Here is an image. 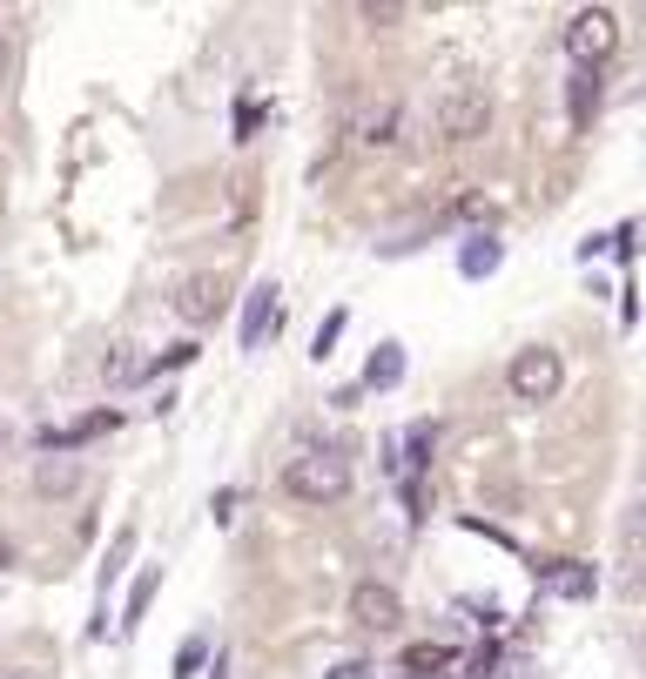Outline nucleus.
I'll list each match as a JSON object with an SVG mask.
<instances>
[{
	"instance_id": "29",
	"label": "nucleus",
	"mask_w": 646,
	"mask_h": 679,
	"mask_svg": "<svg viewBox=\"0 0 646 679\" xmlns=\"http://www.w3.org/2000/svg\"><path fill=\"white\" fill-rule=\"evenodd\" d=\"M209 679H229V672H222V652H216V666H209Z\"/></svg>"
},
{
	"instance_id": "5",
	"label": "nucleus",
	"mask_w": 646,
	"mask_h": 679,
	"mask_svg": "<svg viewBox=\"0 0 646 679\" xmlns=\"http://www.w3.org/2000/svg\"><path fill=\"white\" fill-rule=\"evenodd\" d=\"M613 48H619V21H613V8H586V14H573V28H565V54H573L580 67H600Z\"/></svg>"
},
{
	"instance_id": "16",
	"label": "nucleus",
	"mask_w": 646,
	"mask_h": 679,
	"mask_svg": "<svg viewBox=\"0 0 646 679\" xmlns=\"http://www.w3.org/2000/svg\"><path fill=\"white\" fill-rule=\"evenodd\" d=\"M600 115V67H580L573 74V128H586Z\"/></svg>"
},
{
	"instance_id": "9",
	"label": "nucleus",
	"mask_w": 646,
	"mask_h": 679,
	"mask_svg": "<svg viewBox=\"0 0 646 679\" xmlns=\"http://www.w3.org/2000/svg\"><path fill=\"white\" fill-rule=\"evenodd\" d=\"M277 283H257L250 303H242V351H263V336H277Z\"/></svg>"
},
{
	"instance_id": "4",
	"label": "nucleus",
	"mask_w": 646,
	"mask_h": 679,
	"mask_svg": "<svg viewBox=\"0 0 646 679\" xmlns=\"http://www.w3.org/2000/svg\"><path fill=\"white\" fill-rule=\"evenodd\" d=\"M438 438H445V424H438V417H411V424H404V431L390 438V471L404 478V491H411V484H418V471L431 464Z\"/></svg>"
},
{
	"instance_id": "25",
	"label": "nucleus",
	"mask_w": 646,
	"mask_h": 679,
	"mask_svg": "<svg viewBox=\"0 0 646 679\" xmlns=\"http://www.w3.org/2000/svg\"><path fill=\"white\" fill-rule=\"evenodd\" d=\"M236 504H242V491H236V484L209 498V512H216V525H229V519H236Z\"/></svg>"
},
{
	"instance_id": "23",
	"label": "nucleus",
	"mask_w": 646,
	"mask_h": 679,
	"mask_svg": "<svg viewBox=\"0 0 646 679\" xmlns=\"http://www.w3.org/2000/svg\"><path fill=\"white\" fill-rule=\"evenodd\" d=\"M102 377H108V384H135V377H142V364H135L128 351H108V364H102Z\"/></svg>"
},
{
	"instance_id": "14",
	"label": "nucleus",
	"mask_w": 646,
	"mask_h": 679,
	"mask_svg": "<svg viewBox=\"0 0 646 679\" xmlns=\"http://www.w3.org/2000/svg\"><path fill=\"white\" fill-rule=\"evenodd\" d=\"M128 558H135V525H122V532L108 539V558H102V606H108V592H115V578L128 572Z\"/></svg>"
},
{
	"instance_id": "18",
	"label": "nucleus",
	"mask_w": 646,
	"mask_h": 679,
	"mask_svg": "<svg viewBox=\"0 0 646 679\" xmlns=\"http://www.w3.org/2000/svg\"><path fill=\"white\" fill-rule=\"evenodd\" d=\"M344 330H351V310H331V316L316 323V336H310V357H316V364H331V357H337V336H344Z\"/></svg>"
},
{
	"instance_id": "13",
	"label": "nucleus",
	"mask_w": 646,
	"mask_h": 679,
	"mask_svg": "<svg viewBox=\"0 0 646 679\" xmlns=\"http://www.w3.org/2000/svg\"><path fill=\"white\" fill-rule=\"evenodd\" d=\"M397 115H404L397 102H377V108H364V122H357V142H364V148H390V142H397Z\"/></svg>"
},
{
	"instance_id": "2",
	"label": "nucleus",
	"mask_w": 646,
	"mask_h": 679,
	"mask_svg": "<svg viewBox=\"0 0 646 679\" xmlns=\"http://www.w3.org/2000/svg\"><path fill=\"white\" fill-rule=\"evenodd\" d=\"M431 122H438L445 142H478L485 128H492V95H485L478 81H451V88L438 95V108H431Z\"/></svg>"
},
{
	"instance_id": "11",
	"label": "nucleus",
	"mask_w": 646,
	"mask_h": 679,
	"mask_svg": "<svg viewBox=\"0 0 646 679\" xmlns=\"http://www.w3.org/2000/svg\"><path fill=\"white\" fill-rule=\"evenodd\" d=\"M216 310H222V276H189L183 290H176V316L183 323H216Z\"/></svg>"
},
{
	"instance_id": "6",
	"label": "nucleus",
	"mask_w": 646,
	"mask_h": 679,
	"mask_svg": "<svg viewBox=\"0 0 646 679\" xmlns=\"http://www.w3.org/2000/svg\"><path fill=\"white\" fill-rule=\"evenodd\" d=\"M532 578L545 599H593L600 592V565H586V558H545V565H532Z\"/></svg>"
},
{
	"instance_id": "10",
	"label": "nucleus",
	"mask_w": 646,
	"mask_h": 679,
	"mask_svg": "<svg viewBox=\"0 0 646 679\" xmlns=\"http://www.w3.org/2000/svg\"><path fill=\"white\" fill-rule=\"evenodd\" d=\"M404 370H411V357H404V344H397V336H384V344L371 351V364H364V384H357V390L384 397V390H397V384H404Z\"/></svg>"
},
{
	"instance_id": "20",
	"label": "nucleus",
	"mask_w": 646,
	"mask_h": 679,
	"mask_svg": "<svg viewBox=\"0 0 646 679\" xmlns=\"http://www.w3.org/2000/svg\"><path fill=\"white\" fill-rule=\"evenodd\" d=\"M438 666H451V646H411L404 652V672H418V679H431Z\"/></svg>"
},
{
	"instance_id": "21",
	"label": "nucleus",
	"mask_w": 646,
	"mask_h": 679,
	"mask_svg": "<svg viewBox=\"0 0 646 679\" xmlns=\"http://www.w3.org/2000/svg\"><path fill=\"white\" fill-rule=\"evenodd\" d=\"M202 659H209V639H202V633H189V639H183V652H176V679H196V672H202Z\"/></svg>"
},
{
	"instance_id": "12",
	"label": "nucleus",
	"mask_w": 646,
	"mask_h": 679,
	"mask_svg": "<svg viewBox=\"0 0 646 679\" xmlns=\"http://www.w3.org/2000/svg\"><path fill=\"white\" fill-rule=\"evenodd\" d=\"M499 263H506V242H499V236H465V242H458V276H465V283L499 276Z\"/></svg>"
},
{
	"instance_id": "27",
	"label": "nucleus",
	"mask_w": 646,
	"mask_h": 679,
	"mask_svg": "<svg viewBox=\"0 0 646 679\" xmlns=\"http://www.w3.org/2000/svg\"><path fill=\"white\" fill-rule=\"evenodd\" d=\"M331 679H371V666H337Z\"/></svg>"
},
{
	"instance_id": "24",
	"label": "nucleus",
	"mask_w": 646,
	"mask_h": 679,
	"mask_svg": "<svg viewBox=\"0 0 646 679\" xmlns=\"http://www.w3.org/2000/svg\"><path fill=\"white\" fill-rule=\"evenodd\" d=\"M492 666H499V646H478V652L465 659V672H471V679H492Z\"/></svg>"
},
{
	"instance_id": "28",
	"label": "nucleus",
	"mask_w": 646,
	"mask_h": 679,
	"mask_svg": "<svg viewBox=\"0 0 646 679\" xmlns=\"http://www.w3.org/2000/svg\"><path fill=\"white\" fill-rule=\"evenodd\" d=\"M14 565V539H0V572H8Z\"/></svg>"
},
{
	"instance_id": "17",
	"label": "nucleus",
	"mask_w": 646,
	"mask_h": 679,
	"mask_svg": "<svg viewBox=\"0 0 646 679\" xmlns=\"http://www.w3.org/2000/svg\"><path fill=\"white\" fill-rule=\"evenodd\" d=\"M155 585H162V565H148L135 585H128V619H122V639H135V626H142V613H148V599H155Z\"/></svg>"
},
{
	"instance_id": "1",
	"label": "nucleus",
	"mask_w": 646,
	"mask_h": 679,
	"mask_svg": "<svg viewBox=\"0 0 646 679\" xmlns=\"http://www.w3.org/2000/svg\"><path fill=\"white\" fill-rule=\"evenodd\" d=\"M283 491L296 504H337L351 491V458L344 451H303L283 464Z\"/></svg>"
},
{
	"instance_id": "3",
	"label": "nucleus",
	"mask_w": 646,
	"mask_h": 679,
	"mask_svg": "<svg viewBox=\"0 0 646 679\" xmlns=\"http://www.w3.org/2000/svg\"><path fill=\"white\" fill-rule=\"evenodd\" d=\"M559 384H565V364H559V351H552V344L519 351V357H512V370H506V390H512L519 404H552V397H559Z\"/></svg>"
},
{
	"instance_id": "7",
	"label": "nucleus",
	"mask_w": 646,
	"mask_h": 679,
	"mask_svg": "<svg viewBox=\"0 0 646 679\" xmlns=\"http://www.w3.org/2000/svg\"><path fill=\"white\" fill-rule=\"evenodd\" d=\"M351 619H357L364 633H397V626H404V599H397L384 578H364V585L351 592Z\"/></svg>"
},
{
	"instance_id": "8",
	"label": "nucleus",
	"mask_w": 646,
	"mask_h": 679,
	"mask_svg": "<svg viewBox=\"0 0 646 679\" xmlns=\"http://www.w3.org/2000/svg\"><path fill=\"white\" fill-rule=\"evenodd\" d=\"M122 424V410H88V417H74V424H61V431H41V451L48 458H67V451H81V445H95V438H108Z\"/></svg>"
},
{
	"instance_id": "26",
	"label": "nucleus",
	"mask_w": 646,
	"mask_h": 679,
	"mask_svg": "<svg viewBox=\"0 0 646 679\" xmlns=\"http://www.w3.org/2000/svg\"><path fill=\"white\" fill-rule=\"evenodd\" d=\"M0 679H48L41 666H0Z\"/></svg>"
},
{
	"instance_id": "15",
	"label": "nucleus",
	"mask_w": 646,
	"mask_h": 679,
	"mask_svg": "<svg viewBox=\"0 0 646 679\" xmlns=\"http://www.w3.org/2000/svg\"><path fill=\"white\" fill-rule=\"evenodd\" d=\"M74 484H81V464H74V458H41V471H34V491H41V498L74 491Z\"/></svg>"
},
{
	"instance_id": "19",
	"label": "nucleus",
	"mask_w": 646,
	"mask_h": 679,
	"mask_svg": "<svg viewBox=\"0 0 646 679\" xmlns=\"http://www.w3.org/2000/svg\"><path fill=\"white\" fill-rule=\"evenodd\" d=\"M619 585L639 592V519H626V532H619Z\"/></svg>"
},
{
	"instance_id": "22",
	"label": "nucleus",
	"mask_w": 646,
	"mask_h": 679,
	"mask_svg": "<svg viewBox=\"0 0 646 679\" xmlns=\"http://www.w3.org/2000/svg\"><path fill=\"white\" fill-rule=\"evenodd\" d=\"M196 357H202L196 344H176V351H162L155 364H142V377H162V370H183V364H196Z\"/></svg>"
}]
</instances>
